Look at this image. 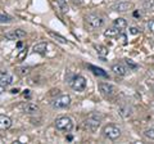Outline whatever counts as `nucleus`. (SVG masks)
Instances as JSON below:
<instances>
[{
  "mask_svg": "<svg viewBox=\"0 0 154 144\" xmlns=\"http://www.w3.org/2000/svg\"><path fill=\"white\" fill-rule=\"evenodd\" d=\"M130 7H131V5H130V3H119V4H117V5H114V11H117V12H126Z\"/></svg>",
  "mask_w": 154,
  "mask_h": 144,
  "instance_id": "2eb2a0df",
  "label": "nucleus"
},
{
  "mask_svg": "<svg viewBox=\"0 0 154 144\" xmlns=\"http://www.w3.org/2000/svg\"><path fill=\"white\" fill-rule=\"evenodd\" d=\"M55 129L59 131H64V133H69L72 131L73 129V121L72 118L67 117V116H62V117H58L55 120Z\"/></svg>",
  "mask_w": 154,
  "mask_h": 144,
  "instance_id": "f257e3e1",
  "label": "nucleus"
},
{
  "mask_svg": "<svg viewBox=\"0 0 154 144\" xmlns=\"http://www.w3.org/2000/svg\"><path fill=\"white\" fill-rule=\"evenodd\" d=\"M12 126V118L5 116V114H0V130H8Z\"/></svg>",
  "mask_w": 154,
  "mask_h": 144,
  "instance_id": "9d476101",
  "label": "nucleus"
},
{
  "mask_svg": "<svg viewBox=\"0 0 154 144\" xmlns=\"http://www.w3.org/2000/svg\"><path fill=\"white\" fill-rule=\"evenodd\" d=\"M18 92H19V90H18V89H13V90H12V94H17Z\"/></svg>",
  "mask_w": 154,
  "mask_h": 144,
  "instance_id": "cd10ccee",
  "label": "nucleus"
},
{
  "mask_svg": "<svg viewBox=\"0 0 154 144\" xmlns=\"http://www.w3.org/2000/svg\"><path fill=\"white\" fill-rule=\"evenodd\" d=\"M118 32H119V30L117 27H112V28H108L107 31H105V35L107 36H116V35H118Z\"/></svg>",
  "mask_w": 154,
  "mask_h": 144,
  "instance_id": "a211bd4d",
  "label": "nucleus"
},
{
  "mask_svg": "<svg viewBox=\"0 0 154 144\" xmlns=\"http://www.w3.org/2000/svg\"><path fill=\"white\" fill-rule=\"evenodd\" d=\"M148 28L150 30V32L154 33V20H150V21L148 22Z\"/></svg>",
  "mask_w": 154,
  "mask_h": 144,
  "instance_id": "5701e85b",
  "label": "nucleus"
},
{
  "mask_svg": "<svg viewBox=\"0 0 154 144\" xmlns=\"http://www.w3.org/2000/svg\"><path fill=\"white\" fill-rule=\"evenodd\" d=\"M112 71L114 72V75H117V76H125L127 74V67L126 66H123L121 63H117V64H113L112 66Z\"/></svg>",
  "mask_w": 154,
  "mask_h": 144,
  "instance_id": "9b49d317",
  "label": "nucleus"
},
{
  "mask_svg": "<svg viewBox=\"0 0 154 144\" xmlns=\"http://www.w3.org/2000/svg\"><path fill=\"white\" fill-rule=\"evenodd\" d=\"M103 133L110 140H116V139H118L121 136V129H119L117 125H113V124L107 125V126L103 129Z\"/></svg>",
  "mask_w": 154,
  "mask_h": 144,
  "instance_id": "f03ea898",
  "label": "nucleus"
},
{
  "mask_svg": "<svg viewBox=\"0 0 154 144\" xmlns=\"http://www.w3.org/2000/svg\"><path fill=\"white\" fill-rule=\"evenodd\" d=\"M144 135L149 139H152V140H154V129H148V130H145L144 131Z\"/></svg>",
  "mask_w": 154,
  "mask_h": 144,
  "instance_id": "412c9836",
  "label": "nucleus"
},
{
  "mask_svg": "<svg viewBox=\"0 0 154 144\" xmlns=\"http://www.w3.org/2000/svg\"><path fill=\"white\" fill-rule=\"evenodd\" d=\"M12 22V17L7 16V14H0V23H9Z\"/></svg>",
  "mask_w": 154,
  "mask_h": 144,
  "instance_id": "aec40b11",
  "label": "nucleus"
},
{
  "mask_svg": "<svg viewBox=\"0 0 154 144\" xmlns=\"http://www.w3.org/2000/svg\"><path fill=\"white\" fill-rule=\"evenodd\" d=\"M153 92H154V86H153Z\"/></svg>",
  "mask_w": 154,
  "mask_h": 144,
  "instance_id": "c85d7f7f",
  "label": "nucleus"
},
{
  "mask_svg": "<svg viewBox=\"0 0 154 144\" xmlns=\"http://www.w3.org/2000/svg\"><path fill=\"white\" fill-rule=\"evenodd\" d=\"M131 33H137V30H136L135 27H132V28H131Z\"/></svg>",
  "mask_w": 154,
  "mask_h": 144,
  "instance_id": "bb28decb",
  "label": "nucleus"
},
{
  "mask_svg": "<svg viewBox=\"0 0 154 144\" xmlns=\"http://www.w3.org/2000/svg\"><path fill=\"white\" fill-rule=\"evenodd\" d=\"M13 83V76L11 74H8L5 71H2L0 72V84L3 85H11Z\"/></svg>",
  "mask_w": 154,
  "mask_h": 144,
  "instance_id": "f8f14e48",
  "label": "nucleus"
},
{
  "mask_svg": "<svg viewBox=\"0 0 154 144\" xmlns=\"http://www.w3.org/2000/svg\"><path fill=\"white\" fill-rule=\"evenodd\" d=\"M71 105V97L68 94H62L53 100V107L57 109H63Z\"/></svg>",
  "mask_w": 154,
  "mask_h": 144,
  "instance_id": "20e7f679",
  "label": "nucleus"
},
{
  "mask_svg": "<svg viewBox=\"0 0 154 144\" xmlns=\"http://www.w3.org/2000/svg\"><path fill=\"white\" fill-rule=\"evenodd\" d=\"M99 89H100V92H102V94L105 95V97H112V95H114L116 92H117L116 86H113L112 84H108V83H100Z\"/></svg>",
  "mask_w": 154,
  "mask_h": 144,
  "instance_id": "6e6552de",
  "label": "nucleus"
},
{
  "mask_svg": "<svg viewBox=\"0 0 154 144\" xmlns=\"http://www.w3.org/2000/svg\"><path fill=\"white\" fill-rule=\"evenodd\" d=\"M58 7L62 9V12H67L68 11V5H67V0H57Z\"/></svg>",
  "mask_w": 154,
  "mask_h": 144,
  "instance_id": "f3484780",
  "label": "nucleus"
},
{
  "mask_svg": "<svg viewBox=\"0 0 154 144\" xmlns=\"http://www.w3.org/2000/svg\"><path fill=\"white\" fill-rule=\"evenodd\" d=\"M127 63H128L130 66H131V67H136V64H134V63H132V62L130 61V59H127Z\"/></svg>",
  "mask_w": 154,
  "mask_h": 144,
  "instance_id": "a878e982",
  "label": "nucleus"
},
{
  "mask_svg": "<svg viewBox=\"0 0 154 144\" xmlns=\"http://www.w3.org/2000/svg\"><path fill=\"white\" fill-rule=\"evenodd\" d=\"M19 108L22 109L23 113H27V114H36L38 111H40V107L35 103H31V102H27V103H23L19 105Z\"/></svg>",
  "mask_w": 154,
  "mask_h": 144,
  "instance_id": "0eeeda50",
  "label": "nucleus"
},
{
  "mask_svg": "<svg viewBox=\"0 0 154 144\" xmlns=\"http://www.w3.org/2000/svg\"><path fill=\"white\" fill-rule=\"evenodd\" d=\"M85 125H86V127L88 129L95 131L96 129L100 126V118H98V114L93 113V114H90V116L88 117V120L85 121Z\"/></svg>",
  "mask_w": 154,
  "mask_h": 144,
  "instance_id": "423d86ee",
  "label": "nucleus"
},
{
  "mask_svg": "<svg viewBox=\"0 0 154 144\" xmlns=\"http://www.w3.org/2000/svg\"><path fill=\"white\" fill-rule=\"evenodd\" d=\"M23 37H26V31L19 30V28L18 30L5 32V39H8V40H21Z\"/></svg>",
  "mask_w": 154,
  "mask_h": 144,
  "instance_id": "1a4fd4ad",
  "label": "nucleus"
},
{
  "mask_svg": "<svg viewBox=\"0 0 154 144\" xmlns=\"http://www.w3.org/2000/svg\"><path fill=\"white\" fill-rule=\"evenodd\" d=\"M49 35L50 36H53L54 39H57L58 41H60V42H63V44H67V39L66 37H63V36H60V35H58V33H54V32H49Z\"/></svg>",
  "mask_w": 154,
  "mask_h": 144,
  "instance_id": "6ab92c4d",
  "label": "nucleus"
},
{
  "mask_svg": "<svg viewBox=\"0 0 154 144\" xmlns=\"http://www.w3.org/2000/svg\"><path fill=\"white\" fill-rule=\"evenodd\" d=\"M86 23H88V26L90 28L95 30V28H99V27H102L104 25V20L102 17H99V16H94V14H91V16L86 17Z\"/></svg>",
  "mask_w": 154,
  "mask_h": 144,
  "instance_id": "39448f33",
  "label": "nucleus"
},
{
  "mask_svg": "<svg viewBox=\"0 0 154 144\" xmlns=\"http://www.w3.org/2000/svg\"><path fill=\"white\" fill-rule=\"evenodd\" d=\"M113 26L117 27L118 30L121 31V30H123V28L127 27V21L125 20V18H121V17H119V18H116L114 22H113Z\"/></svg>",
  "mask_w": 154,
  "mask_h": 144,
  "instance_id": "4468645a",
  "label": "nucleus"
},
{
  "mask_svg": "<svg viewBox=\"0 0 154 144\" xmlns=\"http://www.w3.org/2000/svg\"><path fill=\"white\" fill-rule=\"evenodd\" d=\"M90 68H91V70H94V74H96V75L107 76V74H105V72H103V70H102V68H96V67H94V66H90Z\"/></svg>",
  "mask_w": 154,
  "mask_h": 144,
  "instance_id": "4be33fe9",
  "label": "nucleus"
},
{
  "mask_svg": "<svg viewBox=\"0 0 154 144\" xmlns=\"http://www.w3.org/2000/svg\"><path fill=\"white\" fill-rule=\"evenodd\" d=\"M46 48H48V44L42 41V42H38V44H36L33 46V52L37 53V54H40V55H44L46 53Z\"/></svg>",
  "mask_w": 154,
  "mask_h": 144,
  "instance_id": "ddd939ff",
  "label": "nucleus"
},
{
  "mask_svg": "<svg viewBox=\"0 0 154 144\" xmlns=\"http://www.w3.org/2000/svg\"><path fill=\"white\" fill-rule=\"evenodd\" d=\"M95 49H96V52H98V55H100V57H105L109 53L108 48L107 46H103V45H96Z\"/></svg>",
  "mask_w": 154,
  "mask_h": 144,
  "instance_id": "dca6fc26",
  "label": "nucleus"
},
{
  "mask_svg": "<svg viewBox=\"0 0 154 144\" xmlns=\"http://www.w3.org/2000/svg\"><path fill=\"white\" fill-rule=\"evenodd\" d=\"M4 86H5V85H3V84H0V94H3L4 92H5V89H4Z\"/></svg>",
  "mask_w": 154,
  "mask_h": 144,
  "instance_id": "393cba45",
  "label": "nucleus"
},
{
  "mask_svg": "<svg viewBox=\"0 0 154 144\" xmlns=\"http://www.w3.org/2000/svg\"><path fill=\"white\" fill-rule=\"evenodd\" d=\"M69 85L75 92H84L86 89V79L81 75H76L69 81Z\"/></svg>",
  "mask_w": 154,
  "mask_h": 144,
  "instance_id": "7ed1b4c3",
  "label": "nucleus"
},
{
  "mask_svg": "<svg viewBox=\"0 0 154 144\" xmlns=\"http://www.w3.org/2000/svg\"><path fill=\"white\" fill-rule=\"evenodd\" d=\"M19 71H21V72H19L21 75H25V74H28V72H30V68L27 67V68H21Z\"/></svg>",
  "mask_w": 154,
  "mask_h": 144,
  "instance_id": "b1692460",
  "label": "nucleus"
}]
</instances>
